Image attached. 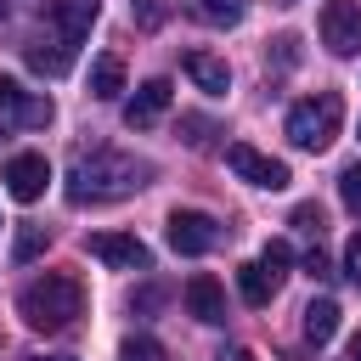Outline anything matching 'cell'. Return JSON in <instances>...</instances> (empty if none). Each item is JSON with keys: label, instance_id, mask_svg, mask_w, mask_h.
I'll list each match as a JSON object with an SVG mask.
<instances>
[{"label": "cell", "instance_id": "16", "mask_svg": "<svg viewBox=\"0 0 361 361\" xmlns=\"http://www.w3.org/2000/svg\"><path fill=\"white\" fill-rule=\"evenodd\" d=\"M333 333H338V305L333 299H310L305 305V338L310 344H327Z\"/></svg>", "mask_w": 361, "mask_h": 361}, {"label": "cell", "instance_id": "7", "mask_svg": "<svg viewBox=\"0 0 361 361\" xmlns=\"http://www.w3.org/2000/svg\"><path fill=\"white\" fill-rule=\"evenodd\" d=\"M45 186H51V164H45V152H17V158L6 164V192H11L17 203H39Z\"/></svg>", "mask_w": 361, "mask_h": 361}, {"label": "cell", "instance_id": "1", "mask_svg": "<svg viewBox=\"0 0 361 361\" xmlns=\"http://www.w3.org/2000/svg\"><path fill=\"white\" fill-rule=\"evenodd\" d=\"M135 186H147V164L130 158V152H113V147H96V152H79L73 169H68V203H113V197H130Z\"/></svg>", "mask_w": 361, "mask_h": 361}, {"label": "cell", "instance_id": "5", "mask_svg": "<svg viewBox=\"0 0 361 361\" xmlns=\"http://www.w3.org/2000/svg\"><path fill=\"white\" fill-rule=\"evenodd\" d=\"M226 164H231L248 186H265V192H282V186L293 180L282 158H265V152H259V147H248V141H231V147H226Z\"/></svg>", "mask_w": 361, "mask_h": 361}, {"label": "cell", "instance_id": "10", "mask_svg": "<svg viewBox=\"0 0 361 361\" xmlns=\"http://www.w3.org/2000/svg\"><path fill=\"white\" fill-rule=\"evenodd\" d=\"M186 310H192L203 327H220V322H226V288H220L209 271H197V276L186 282Z\"/></svg>", "mask_w": 361, "mask_h": 361}, {"label": "cell", "instance_id": "14", "mask_svg": "<svg viewBox=\"0 0 361 361\" xmlns=\"http://www.w3.org/2000/svg\"><path fill=\"white\" fill-rule=\"evenodd\" d=\"M237 288H243V299H248V305H271L276 276L265 271V259H248V265H237Z\"/></svg>", "mask_w": 361, "mask_h": 361}, {"label": "cell", "instance_id": "9", "mask_svg": "<svg viewBox=\"0 0 361 361\" xmlns=\"http://www.w3.org/2000/svg\"><path fill=\"white\" fill-rule=\"evenodd\" d=\"M169 96H175V85H169V79H147V85L124 102V124H130V130L158 124V118H164V107H169Z\"/></svg>", "mask_w": 361, "mask_h": 361}, {"label": "cell", "instance_id": "31", "mask_svg": "<svg viewBox=\"0 0 361 361\" xmlns=\"http://www.w3.org/2000/svg\"><path fill=\"white\" fill-rule=\"evenodd\" d=\"M51 361H73V355H51Z\"/></svg>", "mask_w": 361, "mask_h": 361}, {"label": "cell", "instance_id": "21", "mask_svg": "<svg viewBox=\"0 0 361 361\" xmlns=\"http://www.w3.org/2000/svg\"><path fill=\"white\" fill-rule=\"evenodd\" d=\"M338 197H344L350 214H361V164H350V169L338 175Z\"/></svg>", "mask_w": 361, "mask_h": 361}, {"label": "cell", "instance_id": "4", "mask_svg": "<svg viewBox=\"0 0 361 361\" xmlns=\"http://www.w3.org/2000/svg\"><path fill=\"white\" fill-rule=\"evenodd\" d=\"M322 45L333 56H355L361 51V0H327L322 6Z\"/></svg>", "mask_w": 361, "mask_h": 361}, {"label": "cell", "instance_id": "6", "mask_svg": "<svg viewBox=\"0 0 361 361\" xmlns=\"http://www.w3.org/2000/svg\"><path fill=\"white\" fill-rule=\"evenodd\" d=\"M220 243V220L214 214H197V209H175L169 214V248L175 254H209Z\"/></svg>", "mask_w": 361, "mask_h": 361}, {"label": "cell", "instance_id": "2", "mask_svg": "<svg viewBox=\"0 0 361 361\" xmlns=\"http://www.w3.org/2000/svg\"><path fill=\"white\" fill-rule=\"evenodd\" d=\"M17 310H23V322L34 327V333H62L79 310H85V288L73 282V276H34L23 293H17Z\"/></svg>", "mask_w": 361, "mask_h": 361}, {"label": "cell", "instance_id": "17", "mask_svg": "<svg viewBox=\"0 0 361 361\" xmlns=\"http://www.w3.org/2000/svg\"><path fill=\"white\" fill-rule=\"evenodd\" d=\"M243 11H248V0H192V17L209 28H237Z\"/></svg>", "mask_w": 361, "mask_h": 361}, {"label": "cell", "instance_id": "3", "mask_svg": "<svg viewBox=\"0 0 361 361\" xmlns=\"http://www.w3.org/2000/svg\"><path fill=\"white\" fill-rule=\"evenodd\" d=\"M338 124H344V102H338V90H316V96L293 102V113H288V141L305 147V152H327L333 135H338Z\"/></svg>", "mask_w": 361, "mask_h": 361}, {"label": "cell", "instance_id": "19", "mask_svg": "<svg viewBox=\"0 0 361 361\" xmlns=\"http://www.w3.org/2000/svg\"><path fill=\"white\" fill-rule=\"evenodd\" d=\"M23 107H28V90L11 73H0V118H23Z\"/></svg>", "mask_w": 361, "mask_h": 361}, {"label": "cell", "instance_id": "15", "mask_svg": "<svg viewBox=\"0 0 361 361\" xmlns=\"http://www.w3.org/2000/svg\"><path fill=\"white\" fill-rule=\"evenodd\" d=\"M118 90H124V62L118 56H96L90 62V96L96 102H113Z\"/></svg>", "mask_w": 361, "mask_h": 361}, {"label": "cell", "instance_id": "8", "mask_svg": "<svg viewBox=\"0 0 361 361\" xmlns=\"http://www.w3.org/2000/svg\"><path fill=\"white\" fill-rule=\"evenodd\" d=\"M90 254L102 259V265H113V271H147V243L141 237H130V231H96L90 237Z\"/></svg>", "mask_w": 361, "mask_h": 361}, {"label": "cell", "instance_id": "29", "mask_svg": "<svg viewBox=\"0 0 361 361\" xmlns=\"http://www.w3.org/2000/svg\"><path fill=\"white\" fill-rule=\"evenodd\" d=\"M158 17H164V6H158V0H141V23H147V28H152V23H158Z\"/></svg>", "mask_w": 361, "mask_h": 361}, {"label": "cell", "instance_id": "13", "mask_svg": "<svg viewBox=\"0 0 361 361\" xmlns=\"http://www.w3.org/2000/svg\"><path fill=\"white\" fill-rule=\"evenodd\" d=\"M28 68H34V73H45V79H62V73L73 68V45H68L62 34H56L51 45H28Z\"/></svg>", "mask_w": 361, "mask_h": 361}, {"label": "cell", "instance_id": "30", "mask_svg": "<svg viewBox=\"0 0 361 361\" xmlns=\"http://www.w3.org/2000/svg\"><path fill=\"white\" fill-rule=\"evenodd\" d=\"M350 361H361V333H355V338H350Z\"/></svg>", "mask_w": 361, "mask_h": 361}, {"label": "cell", "instance_id": "28", "mask_svg": "<svg viewBox=\"0 0 361 361\" xmlns=\"http://www.w3.org/2000/svg\"><path fill=\"white\" fill-rule=\"evenodd\" d=\"M214 361H254V350H243V344H226V350H214Z\"/></svg>", "mask_w": 361, "mask_h": 361}, {"label": "cell", "instance_id": "18", "mask_svg": "<svg viewBox=\"0 0 361 361\" xmlns=\"http://www.w3.org/2000/svg\"><path fill=\"white\" fill-rule=\"evenodd\" d=\"M45 243H51V237H45V226H23V231H17V243H11V259H17V265H28V259H39V254H45Z\"/></svg>", "mask_w": 361, "mask_h": 361}, {"label": "cell", "instance_id": "25", "mask_svg": "<svg viewBox=\"0 0 361 361\" xmlns=\"http://www.w3.org/2000/svg\"><path fill=\"white\" fill-rule=\"evenodd\" d=\"M344 271H350V282L361 288V231H355V237L344 243Z\"/></svg>", "mask_w": 361, "mask_h": 361}, {"label": "cell", "instance_id": "22", "mask_svg": "<svg viewBox=\"0 0 361 361\" xmlns=\"http://www.w3.org/2000/svg\"><path fill=\"white\" fill-rule=\"evenodd\" d=\"M259 259H265V271L282 282V276H288V265H293V248H288V243H265V254H259Z\"/></svg>", "mask_w": 361, "mask_h": 361}, {"label": "cell", "instance_id": "11", "mask_svg": "<svg viewBox=\"0 0 361 361\" xmlns=\"http://www.w3.org/2000/svg\"><path fill=\"white\" fill-rule=\"evenodd\" d=\"M96 17H102V0H56V6H51V23H56V34H62L68 45H79V39L96 28Z\"/></svg>", "mask_w": 361, "mask_h": 361}, {"label": "cell", "instance_id": "26", "mask_svg": "<svg viewBox=\"0 0 361 361\" xmlns=\"http://www.w3.org/2000/svg\"><path fill=\"white\" fill-rule=\"evenodd\" d=\"M305 271H310V276H333V265H327V254H322V248H310V254H305Z\"/></svg>", "mask_w": 361, "mask_h": 361}, {"label": "cell", "instance_id": "20", "mask_svg": "<svg viewBox=\"0 0 361 361\" xmlns=\"http://www.w3.org/2000/svg\"><path fill=\"white\" fill-rule=\"evenodd\" d=\"M118 361H164V344H158V338H147V333H135V338H124Z\"/></svg>", "mask_w": 361, "mask_h": 361}, {"label": "cell", "instance_id": "27", "mask_svg": "<svg viewBox=\"0 0 361 361\" xmlns=\"http://www.w3.org/2000/svg\"><path fill=\"white\" fill-rule=\"evenodd\" d=\"M180 124H186V130H192V135H186V141H192V147H203V141H209V124H203V118H180Z\"/></svg>", "mask_w": 361, "mask_h": 361}, {"label": "cell", "instance_id": "12", "mask_svg": "<svg viewBox=\"0 0 361 361\" xmlns=\"http://www.w3.org/2000/svg\"><path fill=\"white\" fill-rule=\"evenodd\" d=\"M186 73H192V85L209 90V96H226V90H231V68H226L220 56H209V51H186Z\"/></svg>", "mask_w": 361, "mask_h": 361}, {"label": "cell", "instance_id": "23", "mask_svg": "<svg viewBox=\"0 0 361 361\" xmlns=\"http://www.w3.org/2000/svg\"><path fill=\"white\" fill-rule=\"evenodd\" d=\"M17 124L45 130V124H51V102H45V96H28V107H23V118H17Z\"/></svg>", "mask_w": 361, "mask_h": 361}, {"label": "cell", "instance_id": "24", "mask_svg": "<svg viewBox=\"0 0 361 361\" xmlns=\"http://www.w3.org/2000/svg\"><path fill=\"white\" fill-rule=\"evenodd\" d=\"M293 226H299V231H316V237H322V209H316V203H299V209H293Z\"/></svg>", "mask_w": 361, "mask_h": 361}]
</instances>
